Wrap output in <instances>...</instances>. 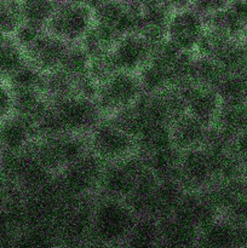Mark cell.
<instances>
[{
  "label": "cell",
  "instance_id": "6da1fadb",
  "mask_svg": "<svg viewBox=\"0 0 247 248\" xmlns=\"http://www.w3.org/2000/svg\"><path fill=\"white\" fill-rule=\"evenodd\" d=\"M137 218L126 201L97 195L89 241L120 247L130 235Z\"/></svg>",
  "mask_w": 247,
  "mask_h": 248
},
{
  "label": "cell",
  "instance_id": "7a4b0ae2",
  "mask_svg": "<svg viewBox=\"0 0 247 248\" xmlns=\"http://www.w3.org/2000/svg\"><path fill=\"white\" fill-rule=\"evenodd\" d=\"M228 147H203L182 153L178 182L185 191H203L219 182Z\"/></svg>",
  "mask_w": 247,
  "mask_h": 248
},
{
  "label": "cell",
  "instance_id": "3957f363",
  "mask_svg": "<svg viewBox=\"0 0 247 248\" xmlns=\"http://www.w3.org/2000/svg\"><path fill=\"white\" fill-rule=\"evenodd\" d=\"M103 169V162L89 152L56 174L53 184L64 200L96 196Z\"/></svg>",
  "mask_w": 247,
  "mask_h": 248
},
{
  "label": "cell",
  "instance_id": "277c9868",
  "mask_svg": "<svg viewBox=\"0 0 247 248\" xmlns=\"http://www.w3.org/2000/svg\"><path fill=\"white\" fill-rule=\"evenodd\" d=\"M28 150L52 176L90 152L87 137L74 135L36 138Z\"/></svg>",
  "mask_w": 247,
  "mask_h": 248
},
{
  "label": "cell",
  "instance_id": "5b68a950",
  "mask_svg": "<svg viewBox=\"0 0 247 248\" xmlns=\"http://www.w3.org/2000/svg\"><path fill=\"white\" fill-rule=\"evenodd\" d=\"M96 196L65 201L53 224L60 245L81 248L89 241Z\"/></svg>",
  "mask_w": 247,
  "mask_h": 248
},
{
  "label": "cell",
  "instance_id": "8992f818",
  "mask_svg": "<svg viewBox=\"0 0 247 248\" xmlns=\"http://www.w3.org/2000/svg\"><path fill=\"white\" fill-rule=\"evenodd\" d=\"M93 26L91 4L85 1H57L46 31L68 45L80 44Z\"/></svg>",
  "mask_w": 247,
  "mask_h": 248
},
{
  "label": "cell",
  "instance_id": "52a82bcc",
  "mask_svg": "<svg viewBox=\"0 0 247 248\" xmlns=\"http://www.w3.org/2000/svg\"><path fill=\"white\" fill-rule=\"evenodd\" d=\"M147 171V162L138 154L104 165L97 195L126 201Z\"/></svg>",
  "mask_w": 247,
  "mask_h": 248
},
{
  "label": "cell",
  "instance_id": "ba28073f",
  "mask_svg": "<svg viewBox=\"0 0 247 248\" xmlns=\"http://www.w3.org/2000/svg\"><path fill=\"white\" fill-rule=\"evenodd\" d=\"M144 96L137 74L115 72L99 84L96 103L104 118L137 103Z\"/></svg>",
  "mask_w": 247,
  "mask_h": 248
},
{
  "label": "cell",
  "instance_id": "9c48e42d",
  "mask_svg": "<svg viewBox=\"0 0 247 248\" xmlns=\"http://www.w3.org/2000/svg\"><path fill=\"white\" fill-rule=\"evenodd\" d=\"M89 150L104 165L137 154L136 140L103 119L87 136Z\"/></svg>",
  "mask_w": 247,
  "mask_h": 248
},
{
  "label": "cell",
  "instance_id": "30bf717a",
  "mask_svg": "<svg viewBox=\"0 0 247 248\" xmlns=\"http://www.w3.org/2000/svg\"><path fill=\"white\" fill-rule=\"evenodd\" d=\"M206 31L205 19L191 7L190 1L173 2L165 38L185 52H196Z\"/></svg>",
  "mask_w": 247,
  "mask_h": 248
},
{
  "label": "cell",
  "instance_id": "8fae6325",
  "mask_svg": "<svg viewBox=\"0 0 247 248\" xmlns=\"http://www.w3.org/2000/svg\"><path fill=\"white\" fill-rule=\"evenodd\" d=\"M155 44L138 31L125 33L114 44L109 58L116 72L138 74L150 61Z\"/></svg>",
  "mask_w": 247,
  "mask_h": 248
},
{
  "label": "cell",
  "instance_id": "7c38bea8",
  "mask_svg": "<svg viewBox=\"0 0 247 248\" xmlns=\"http://www.w3.org/2000/svg\"><path fill=\"white\" fill-rule=\"evenodd\" d=\"M196 248H247V227L219 216L201 228Z\"/></svg>",
  "mask_w": 247,
  "mask_h": 248
},
{
  "label": "cell",
  "instance_id": "4fadbf2b",
  "mask_svg": "<svg viewBox=\"0 0 247 248\" xmlns=\"http://www.w3.org/2000/svg\"><path fill=\"white\" fill-rule=\"evenodd\" d=\"M179 91L183 99L184 114L206 125L213 126L222 108V101L217 91L196 85H185Z\"/></svg>",
  "mask_w": 247,
  "mask_h": 248
},
{
  "label": "cell",
  "instance_id": "5bb4252c",
  "mask_svg": "<svg viewBox=\"0 0 247 248\" xmlns=\"http://www.w3.org/2000/svg\"><path fill=\"white\" fill-rule=\"evenodd\" d=\"M172 216L200 230L220 213L208 191L203 190L185 191Z\"/></svg>",
  "mask_w": 247,
  "mask_h": 248
},
{
  "label": "cell",
  "instance_id": "9a60e30c",
  "mask_svg": "<svg viewBox=\"0 0 247 248\" xmlns=\"http://www.w3.org/2000/svg\"><path fill=\"white\" fill-rule=\"evenodd\" d=\"M142 104L149 124L170 126L184 114L181 91L176 87H170L152 94H144Z\"/></svg>",
  "mask_w": 247,
  "mask_h": 248
},
{
  "label": "cell",
  "instance_id": "2e32d148",
  "mask_svg": "<svg viewBox=\"0 0 247 248\" xmlns=\"http://www.w3.org/2000/svg\"><path fill=\"white\" fill-rule=\"evenodd\" d=\"M67 48L68 44L45 31L24 53L29 64L46 74L60 67Z\"/></svg>",
  "mask_w": 247,
  "mask_h": 248
},
{
  "label": "cell",
  "instance_id": "e0dca14e",
  "mask_svg": "<svg viewBox=\"0 0 247 248\" xmlns=\"http://www.w3.org/2000/svg\"><path fill=\"white\" fill-rule=\"evenodd\" d=\"M36 140L35 127L15 114L0 121V155L21 154Z\"/></svg>",
  "mask_w": 247,
  "mask_h": 248
},
{
  "label": "cell",
  "instance_id": "ac0fdd59",
  "mask_svg": "<svg viewBox=\"0 0 247 248\" xmlns=\"http://www.w3.org/2000/svg\"><path fill=\"white\" fill-rule=\"evenodd\" d=\"M211 127L188 114H182L170 125L172 147L181 153L206 147Z\"/></svg>",
  "mask_w": 247,
  "mask_h": 248
},
{
  "label": "cell",
  "instance_id": "d6986e66",
  "mask_svg": "<svg viewBox=\"0 0 247 248\" xmlns=\"http://www.w3.org/2000/svg\"><path fill=\"white\" fill-rule=\"evenodd\" d=\"M159 224L162 248H196L200 232L198 228L173 216L159 220Z\"/></svg>",
  "mask_w": 247,
  "mask_h": 248
},
{
  "label": "cell",
  "instance_id": "ffe728a7",
  "mask_svg": "<svg viewBox=\"0 0 247 248\" xmlns=\"http://www.w3.org/2000/svg\"><path fill=\"white\" fill-rule=\"evenodd\" d=\"M137 154L143 159L152 156L172 147L171 132L169 125L148 124L136 138Z\"/></svg>",
  "mask_w": 247,
  "mask_h": 248
},
{
  "label": "cell",
  "instance_id": "44dd1931",
  "mask_svg": "<svg viewBox=\"0 0 247 248\" xmlns=\"http://www.w3.org/2000/svg\"><path fill=\"white\" fill-rule=\"evenodd\" d=\"M212 127L230 143L232 138L247 130V104L222 106Z\"/></svg>",
  "mask_w": 247,
  "mask_h": 248
},
{
  "label": "cell",
  "instance_id": "7402d4cb",
  "mask_svg": "<svg viewBox=\"0 0 247 248\" xmlns=\"http://www.w3.org/2000/svg\"><path fill=\"white\" fill-rule=\"evenodd\" d=\"M225 72L215 60L195 52L191 61L189 80L186 85H196V86L216 90Z\"/></svg>",
  "mask_w": 247,
  "mask_h": 248
},
{
  "label": "cell",
  "instance_id": "603a6c76",
  "mask_svg": "<svg viewBox=\"0 0 247 248\" xmlns=\"http://www.w3.org/2000/svg\"><path fill=\"white\" fill-rule=\"evenodd\" d=\"M125 248H161L159 220L152 217H138L126 241Z\"/></svg>",
  "mask_w": 247,
  "mask_h": 248
},
{
  "label": "cell",
  "instance_id": "cb8c5ba5",
  "mask_svg": "<svg viewBox=\"0 0 247 248\" xmlns=\"http://www.w3.org/2000/svg\"><path fill=\"white\" fill-rule=\"evenodd\" d=\"M60 245L53 225H26L12 248H56Z\"/></svg>",
  "mask_w": 247,
  "mask_h": 248
},
{
  "label": "cell",
  "instance_id": "d4e9b609",
  "mask_svg": "<svg viewBox=\"0 0 247 248\" xmlns=\"http://www.w3.org/2000/svg\"><path fill=\"white\" fill-rule=\"evenodd\" d=\"M182 153L171 147L147 157L148 169L160 181H178Z\"/></svg>",
  "mask_w": 247,
  "mask_h": 248
},
{
  "label": "cell",
  "instance_id": "484cf974",
  "mask_svg": "<svg viewBox=\"0 0 247 248\" xmlns=\"http://www.w3.org/2000/svg\"><path fill=\"white\" fill-rule=\"evenodd\" d=\"M119 34L93 23L80 45L82 46L90 60L109 56L114 44L118 40Z\"/></svg>",
  "mask_w": 247,
  "mask_h": 248
},
{
  "label": "cell",
  "instance_id": "4316f807",
  "mask_svg": "<svg viewBox=\"0 0 247 248\" xmlns=\"http://www.w3.org/2000/svg\"><path fill=\"white\" fill-rule=\"evenodd\" d=\"M222 106L247 104V72L229 74L225 73L217 89Z\"/></svg>",
  "mask_w": 247,
  "mask_h": 248
},
{
  "label": "cell",
  "instance_id": "83f0119b",
  "mask_svg": "<svg viewBox=\"0 0 247 248\" xmlns=\"http://www.w3.org/2000/svg\"><path fill=\"white\" fill-rule=\"evenodd\" d=\"M142 98L137 103L133 104V106L123 109V110L118 111V113L104 119L110 121L113 125H115L116 127L123 130L127 135L132 136L136 140L137 136L142 132L143 128L149 124L144 109H143Z\"/></svg>",
  "mask_w": 247,
  "mask_h": 248
},
{
  "label": "cell",
  "instance_id": "f1b7e54d",
  "mask_svg": "<svg viewBox=\"0 0 247 248\" xmlns=\"http://www.w3.org/2000/svg\"><path fill=\"white\" fill-rule=\"evenodd\" d=\"M28 63L26 53L11 38L0 47V81L7 82Z\"/></svg>",
  "mask_w": 247,
  "mask_h": 248
},
{
  "label": "cell",
  "instance_id": "f546056e",
  "mask_svg": "<svg viewBox=\"0 0 247 248\" xmlns=\"http://www.w3.org/2000/svg\"><path fill=\"white\" fill-rule=\"evenodd\" d=\"M57 1H21L23 24L46 31Z\"/></svg>",
  "mask_w": 247,
  "mask_h": 248
},
{
  "label": "cell",
  "instance_id": "4dcf8cb0",
  "mask_svg": "<svg viewBox=\"0 0 247 248\" xmlns=\"http://www.w3.org/2000/svg\"><path fill=\"white\" fill-rule=\"evenodd\" d=\"M90 62L91 60L82 46L80 44H73V45H68L62 62L57 69L62 70L63 73L75 79V78L89 74Z\"/></svg>",
  "mask_w": 247,
  "mask_h": 248
},
{
  "label": "cell",
  "instance_id": "1f68e13d",
  "mask_svg": "<svg viewBox=\"0 0 247 248\" xmlns=\"http://www.w3.org/2000/svg\"><path fill=\"white\" fill-rule=\"evenodd\" d=\"M23 24L21 1L0 0V31L12 38Z\"/></svg>",
  "mask_w": 247,
  "mask_h": 248
},
{
  "label": "cell",
  "instance_id": "d6a6232c",
  "mask_svg": "<svg viewBox=\"0 0 247 248\" xmlns=\"http://www.w3.org/2000/svg\"><path fill=\"white\" fill-rule=\"evenodd\" d=\"M228 149L230 154L247 170V130L232 138Z\"/></svg>",
  "mask_w": 247,
  "mask_h": 248
},
{
  "label": "cell",
  "instance_id": "836d02e7",
  "mask_svg": "<svg viewBox=\"0 0 247 248\" xmlns=\"http://www.w3.org/2000/svg\"><path fill=\"white\" fill-rule=\"evenodd\" d=\"M14 114V97L11 89L4 81H0V121Z\"/></svg>",
  "mask_w": 247,
  "mask_h": 248
},
{
  "label": "cell",
  "instance_id": "e575fe53",
  "mask_svg": "<svg viewBox=\"0 0 247 248\" xmlns=\"http://www.w3.org/2000/svg\"><path fill=\"white\" fill-rule=\"evenodd\" d=\"M18 194L21 193L6 179L0 176V208L5 207L7 203L11 202Z\"/></svg>",
  "mask_w": 247,
  "mask_h": 248
},
{
  "label": "cell",
  "instance_id": "d590c367",
  "mask_svg": "<svg viewBox=\"0 0 247 248\" xmlns=\"http://www.w3.org/2000/svg\"><path fill=\"white\" fill-rule=\"evenodd\" d=\"M81 248H119V247L108 246V245L99 244V242H94V241H87Z\"/></svg>",
  "mask_w": 247,
  "mask_h": 248
},
{
  "label": "cell",
  "instance_id": "8d00e7d4",
  "mask_svg": "<svg viewBox=\"0 0 247 248\" xmlns=\"http://www.w3.org/2000/svg\"><path fill=\"white\" fill-rule=\"evenodd\" d=\"M241 43H242V45H244L245 50H246V52H247V31H245L244 34H242V36H241Z\"/></svg>",
  "mask_w": 247,
  "mask_h": 248
},
{
  "label": "cell",
  "instance_id": "74e56055",
  "mask_svg": "<svg viewBox=\"0 0 247 248\" xmlns=\"http://www.w3.org/2000/svg\"><path fill=\"white\" fill-rule=\"evenodd\" d=\"M7 39H9V38H7V36L5 35V34L2 33L1 31H0V47H1V46L4 45V44H5V41H6Z\"/></svg>",
  "mask_w": 247,
  "mask_h": 248
},
{
  "label": "cell",
  "instance_id": "f35d334b",
  "mask_svg": "<svg viewBox=\"0 0 247 248\" xmlns=\"http://www.w3.org/2000/svg\"><path fill=\"white\" fill-rule=\"evenodd\" d=\"M56 248H75V247H69V246H64V245H58Z\"/></svg>",
  "mask_w": 247,
  "mask_h": 248
},
{
  "label": "cell",
  "instance_id": "ab89813d",
  "mask_svg": "<svg viewBox=\"0 0 247 248\" xmlns=\"http://www.w3.org/2000/svg\"><path fill=\"white\" fill-rule=\"evenodd\" d=\"M161 248H162V247H161Z\"/></svg>",
  "mask_w": 247,
  "mask_h": 248
}]
</instances>
